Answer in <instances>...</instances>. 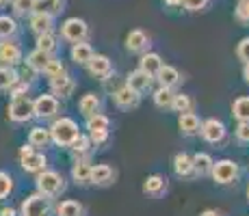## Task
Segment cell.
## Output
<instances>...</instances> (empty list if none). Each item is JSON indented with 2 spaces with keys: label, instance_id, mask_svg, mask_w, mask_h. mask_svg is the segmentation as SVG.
<instances>
[{
  "label": "cell",
  "instance_id": "1",
  "mask_svg": "<svg viewBox=\"0 0 249 216\" xmlns=\"http://www.w3.org/2000/svg\"><path fill=\"white\" fill-rule=\"evenodd\" d=\"M78 136H80L78 123H76L74 119H70V117L56 119V121L52 123V128H50V138L61 147H70Z\"/></svg>",
  "mask_w": 249,
  "mask_h": 216
},
{
  "label": "cell",
  "instance_id": "2",
  "mask_svg": "<svg viewBox=\"0 0 249 216\" xmlns=\"http://www.w3.org/2000/svg\"><path fill=\"white\" fill-rule=\"evenodd\" d=\"M65 188V182H63V175L56 171H41L37 173V190H39V195L44 197H56L61 195Z\"/></svg>",
  "mask_w": 249,
  "mask_h": 216
},
{
  "label": "cell",
  "instance_id": "3",
  "mask_svg": "<svg viewBox=\"0 0 249 216\" xmlns=\"http://www.w3.org/2000/svg\"><path fill=\"white\" fill-rule=\"evenodd\" d=\"M9 119L16 123H26L35 117L33 113V100L28 95H20V98H13L11 104H9Z\"/></svg>",
  "mask_w": 249,
  "mask_h": 216
},
{
  "label": "cell",
  "instance_id": "4",
  "mask_svg": "<svg viewBox=\"0 0 249 216\" xmlns=\"http://www.w3.org/2000/svg\"><path fill=\"white\" fill-rule=\"evenodd\" d=\"M20 162H22V169L26 173H41L48 166L46 156L44 153H37L33 150V145H24L20 150Z\"/></svg>",
  "mask_w": 249,
  "mask_h": 216
},
{
  "label": "cell",
  "instance_id": "5",
  "mask_svg": "<svg viewBox=\"0 0 249 216\" xmlns=\"http://www.w3.org/2000/svg\"><path fill=\"white\" fill-rule=\"evenodd\" d=\"M87 35H89L87 24H85V20H78V17H70V20H65L63 26H61V37L71 43L85 41Z\"/></svg>",
  "mask_w": 249,
  "mask_h": 216
},
{
  "label": "cell",
  "instance_id": "6",
  "mask_svg": "<svg viewBox=\"0 0 249 216\" xmlns=\"http://www.w3.org/2000/svg\"><path fill=\"white\" fill-rule=\"evenodd\" d=\"M213 177H214V182L217 184H232L234 180H236V175H238V166H236V162H232V160H219V162H213Z\"/></svg>",
  "mask_w": 249,
  "mask_h": 216
},
{
  "label": "cell",
  "instance_id": "7",
  "mask_svg": "<svg viewBox=\"0 0 249 216\" xmlns=\"http://www.w3.org/2000/svg\"><path fill=\"white\" fill-rule=\"evenodd\" d=\"M33 113L39 119H50L59 113V100L54 95H39V98L33 102Z\"/></svg>",
  "mask_w": 249,
  "mask_h": 216
},
{
  "label": "cell",
  "instance_id": "8",
  "mask_svg": "<svg viewBox=\"0 0 249 216\" xmlns=\"http://www.w3.org/2000/svg\"><path fill=\"white\" fill-rule=\"evenodd\" d=\"M22 61V48L16 41L9 39H0V65L7 67H16Z\"/></svg>",
  "mask_w": 249,
  "mask_h": 216
},
{
  "label": "cell",
  "instance_id": "9",
  "mask_svg": "<svg viewBox=\"0 0 249 216\" xmlns=\"http://www.w3.org/2000/svg\"><path fill=\"white\" fill-rule=\"evenodd\" d=\"M22 216H48V197L31 195L22 203Z\"/></svg>",
  "mask_w": 249,
  "mask_h": 216
},
{
  "label": "cell",
  "instance_id": "10",
  "mask_svg": "<svg viewBox=\"0 0 249 216\" xmlns=\"http://www.w3.org/2000/svg\"><path fill=\"white\" fill-rule=\"evenodd\" d=\"M199 132H202V136L208 143H221L223 138H226V126H223L221 121H217V119H208V121L199 128Z\"/></svg>",
  "mask_w": 249,
  "mask_h": 216
},
{
  "label": "cell",
  "instance_id": "11",
  "mask_svg": "<svg viewBox=\"0 0 249 216\" xmlns=\"http://www.w3.org/2000/svg\"><path fill=\"white\" fill-rule=\"evenodd\" d=\"M74 80L70 78L68 74H59L54 76V78H50V91L52 95H61V98H70L71 93H74Z\"/></svg>",
  "mask_w": 249,
  "mask_h": 216
},
{
  "label": "cell",
  "instance_id": "12",
  "mask_svg": "<svg viewBox=\"0 0 249 216\" xmlns=\"http://www.w3.org/2000/svg\"><path fill=\"white\" fill-rule=\"evenodd\" d=\"M89 71L93 76H100V78H108L111 76V71H113V65H111V61H108V56H102V54H93L89 59Z\"/></svg>",
  "mask_w": 249,
  "mask_h": 216
},
{
  "label": "cell",
  "instance_id": "13",
  "mask_svg": "<svg viewBox=\"0 0 249 216\" xmlns=\"http://www.w3.org/2000/svg\"><path fill=\"white\" fill-rule=\"evenodd\" d=\"M115 104L119 108H135L139 104V93L130 86H122V89L115 91Z\"/></svg>",
  "mask_w": 249,
  "mask_h": 216
},
{
  "label": "cell",
  "instance_id": "14",
  "mask_svg": "<svg viewBox=\"0 0 249 216\" xmlns=\"http://www.w3.org/2000/svg\"><path fill=\"white\" fill-rule=\"evenodd\" d=\"M91 184L95 186H107L113 182V169L108 165H95L91 166V177H89Z\"/></svg>",
  "mask_w": 249,
  "mask_h": 216
},
{
  "label": "cell",
  "instance_id": "15",
  "mask_svg": "<svg viewBox=\"0 0 249 216\" xmlns=\"http://www.w3.org/2000/svg\"><path fill=\"white\" fill-rule=\"evenodd\" d=\"M50 59H52V56L48 54V52H44V50H39V48H37V50H33L31 54H28L26 67H28V69H33L35 74H41V71H44V67H46V63Z\"/></svg>",
  "mask_w": 249,
  "mask_h": 216
},
{
  "label": "cell",
  "instance_id": "16",
  "mask_svg": "<svg viewBox=\"0 0 249 216\" xmlns=\"http://www.w3.org/2000/svg\"><path fill=\"white\" fill-rule=\"evenodd\" d=\"M31 31L35 33V35L52 33V16H48V13H33L31 16Z\"/></svg>",
  "mask_w": 249,
  "mask_h": 216
},
{
  "label": "cell",
  "instance_id": "17",
  "mask_svg": "<svg viewBox=\"0 0 249 216\" xmlns=\"http://www.w3.org/2000/svg\"><path fill=\"white\" fill-rule=\"evenodd\" d=\"M178 126H180V132L186 134V136H193V134L199 132V119L195 117L193 113H180V119H178Z\"/></svg>",
  "mask_w": 249,
  "mask_h": 216
},
{
  "label": "cell",
  "instance_id": "18",
  "mask_svg": "<svg viewBox=\"0 0 249 216\" xmlns=\"http://www.w3.org/2000/svg\"><path fill=\"white\" fill-rule=\"evenodd\" d=\"M152 84V76H147L143 69H137L132 71L130 76H128V86L130 89H135L137 93H143V91H147Z\"/></svg>",
  "mask_w": 249,
  "mask_h": 216
},
{
  "label": "cell",
  "instance_id": "19",
  "mask_svg": "<svg viewBox=\"0 0 249 216\" xmlns=\"http://www.w3.org/2000/svg\"><path fill=\"white\" fill-rule=\"evenodd\" d=\"M156 78H159L160 86H167V89H171V86H176L180 83L178 69H174V67H169V65H160V69L156 71Z\"/></svg>",
  "mask_w": 249,
  "mask_h": 216
},
{
  "label": "cell",
  "instance_id": "20",
  "mask_svg": "<svg viewBox=\"0 0 249 216\" xmlns=\"http://www.w3.org/2000/svg\"><path fill=\"white\" fill-rule=\"evenodd\" d=\"M167 190V180L162 175H150L143 184V193L145 195H152V197H159Z\"/></svg>",
  "mask_w": 249,
  "mask_h": 216
},
{
  "label": "cell",
  "instance_id": "21",
  "mask_svg": "<svg viewBox=\"0 0 249 216\" xmlns=\"http://www.w3.org/2000/svg\"><path fill=\"white\" fill-rule=\"evenodd\" d=\"M91 56H93V50H91L89 43L78 41V43H74V46H71V61H74V63L87 65Z\"/></svg>",
  "mask_w": 249,
  "mask_h": 216
},
{
  "label": "cell",
  "instance_id": "22",
  "mask_svg": "<svg viewBox=\"0 0 249 216\" xmlns=\"http://www.w3.org/2000/svg\"><path fill=\"white\" fill-rule=\"evenodd\" d=\"M50 128H41V126H37V128H33L31 130V134H28V145H33V147H48L50 145Z\"/></svg>",
  "mask_w": 249,
  "mask_h": 216
},
{
  "label": "cell",
  "instance_id": "23",
  "mask_svg": "<svg viewBox=\"0 0 249 216\" xmlns=\"http://www.w3.org/2000/svg\"><path fill=\"white\" fill-rule=\"evenodd\" d=\"M63 7V0H33V13H48L56 16Z\"/></svg>",
  "mask_w": 249,
  "mask_h": 216
},
{
  "label": "cell",
  "instance_id": "24",
  "mask_svg": "<svg viewBox=\"0 0 249 216\" xmlns=\"http://www.w3.org/2000/svg\"><path fill=\"white\" fill-rule=\"evenodd\" d=\"M174 171H176V175H180V177L191 175V173H193V158H191L189 153H176Z\"/></svg>",
  "mask_w": 249,
  "mask_h": 216
},
{
  "label": "cell",
  "instance_id": "25",
  "mask_svg": "<svg viewBox=\"0 0 249 216\" xmlns=\"http://www.w3.org/2000/svg\"><path fill=\"white\" fill-rule=\"evenodd\" d=\"M126 46L130 52H141L150 46V39H147V35L143 31H130V35H128V39H126Z\"/></svg>",
  "mask_w": 249,
  "mask_h": 216
},
{
  "label": "cell",
  "instance_id": "26",
  "mask_svg": "<svg viewBox=\"0 0 249 216\" xmlns=\"http://www.w3.org/2000/svg\"><path fill=\"white\" fill-rule=\"evenodd\" d=\"M71 177H74L76 184H89V177H91V165L87 160H83L80 158L78 162L74 165V169H71Z\"/></svg>",
  "mask_w": 249,
  "mask_h": 216
},
{
  "label": "cell",
  "instance_id": "27",
  "mask_svg": "<svg viewBox=\"0 0 249 216\" xmlns=\"http://www.w3.org/2000/svg\"><path fill=\"white\" fill-rule=\"evenodd\" d=\"M18 80H20V74L13 67L0 65V91H9Z\"/></svg>",
  "mask_w": 249,
  "mask_h": 216
},
{
  "label": "cell",
  "instance_id": "28",
  "mask_svg": "<svg viewBox=\"0 0 249 216\" xmlns=\"http://www.w3.org/2000/svg\"><path fill=\"white\" fill-rule=\"evenodd\" d=\"M213 171V158L208 153H195L193 156V173L197 175H208Z\"/></svg>",
  "mask_w": 249,
  "mask_h": 216
},
{
  "label": "cell",
  "instance_id": "29",
  "mask_svg": "<svg viewBox=\"0 0 249 216\" xmlns=\"http://www.w3.org/2000/svg\"><path fill=\"white\" fill-rule=\"evenodd\" d=\"M78 108H80V113H83L85 117H91V115H95V113H98V108H100V100H98V95H95V93L83 95V100H80Z\"/></svg>",
  "mask_w": 249,
  "mask_h": 216
},
{
  "label": "cell",
  "instance_id": "30",
  "mask_svg": "<svg viewBox=\"0 0 249 216\" xmlns=\"http://www.w3.org/2000/svg\"><path fill=\"white\" fill-rule=\"evenodd\" d=\"M160 65H162V61L159 54H143L141 56V69L145 71L147 76H152V78H154L156 71L160 69Z\"/></svg>",
  "mask_w": 249,
  "mask_h": 216
},
{
  "label": "cell",
  "instance_id": "31",
  "mask_svg": "<svg viewBox=\"0 0 249 216\" xmlns=\"http://www.w3.org/2000/svg\"><path fill=\"white\" fill-rule=\"evenodd\" d=\"M56 214L59 216H83L85 214V208H83V203H78V201H63V203L56 208Z\"/></svg>",
  "mask_w": 249,
  "mask_h": 216
},
{
  "label": "cell",
  "instance_id": "32",
  "mask_svg": "<svg viewBox=\"0 0 249 216\" xmlns=\"http://www.w3.org/2000/svg\"><path fill=\"white\" fill-rule=\"evenodd\" d=\"M171 102H174V91L171 89L160 86L159 91H154V104L159 108H171Z\"/></svg>",
  "mask_w": 249,
  "mask_h": 216
},
{
  "label": "cell",
  "instance_id": "33",
  "mask_svg": "<svg viewBox=\"0 0 249 216\" xmlns=\"http://www.w3.org/2000/svg\"><path fill=\"white\" fill-rule=\"evenodd\" d=\"M232 110L238 121H249V98H238L236 102H234Z\"/></svg>",
  "mask_w": 249,
  "mask_h": 216
},
{
  "label": "cell",
  "instance_id": "34",
  "mask_svg": "<svg viewBox=\"0 0 249 216\" xmlns=\"http://www.w3.org/2000/svg\"><path fill=\"white\" fill-rule=\"evenodd\" d=\"M18 26H16V20L9 16H0V39H9L11 35H16Z\"/></svg>",
  "mask_w": 249,
  "mask_h": 216
},
{
  "label": "cell",
  "instance_id": "35",
  "mask_svg": "<svg viewBox=\"0 0 249 216\" xmlns=\"http://www.w3.org/2000/svg\"><path fill=\"white\" fill-rule=\"evenodd\" d=\"M171 108H174L176 113H189V110L193 108V100H191L189 95H184V93H178V95H174Z\"/></svg>",
  "mask_w": 249,
  "mask_h": 216
},
{
  "label": "cell",
  "instance_id": "36",
  "mask_svg": "<svg viewBox=\"0 0 249 216\" xmlns=\"http://www.w3.org/2000/svg\"><path fill=\"white\" fill-rule=\"evenodd\" d=\"M37 48L39 50L48 52V54H52L56 48V37L52 35V33H44V35H37Z\"/></svg>",
  "mask_w": 249,
  "mask_h": 216
},
{
  "label": "cell",
  "instance_id": "37",
  "mask_svg": "<svg viewBox=\"0 0 249 216\" xmlns=\"http://www.w3.org/2000/svg\"><path fill=\"white\" fill-rule=\"evenodd\" d=\"M70 147H71V151H74L76 156H78V158H83V156H87L89 150H91V141H89L87 136H83V134H80V136L76 138V141L71 143Z\"/></svg>",
  "mask_w": 249,
  "mask_h": 216
},
{
  "label": "cell",
  "instance_id": "38",
  "mask_svg": "<svg viewBox=\"0 0 249 216\" xmlns=\"http://www.w3.org/2000/svg\"><path fill=\"white\" fill-rule=\"evenodd\" d=\"M111 126V121H108V117H104V115H91L87 117V130H108Z\"/></svg>",
  "mask_w": 249,
  "mask_h": 216
},
{
  "label": "cell",
  "instance_id": "39",
  "mask_svg": "<svg viewBox=\"0 0 249 216\" xmlns=\"http://www.w3.org/2000/svg\"><path fill=\"white\" fill-rule=\"evenodd\" d=\"M11 190H13V177L9 173L0 171V201L7 199L11 195Z\"/></svg>",
  "mask_w": 249,
  "mask_h": 216
},
{
  "label": "cell",
  "instance_id": "40",
  "mask_svg": "<svg viewBox=\"0 0 249 216\" xmlns=\"http://www.w3.org/2000/svg\"><path fill=\"white\" fill-rule=\"evenodd\" d=\"M63 71H65V67H63V63H61L59 59H50L46 63V67H44V71H41V74L48 76V78H54V76L63 74Z\"/></svg>",
  "mask_w": 249,
  "mask_h": 216
},
{
  "label": "cell",
  "instance_id": "41",
  "mask_svg": "<svg viewBox=\"0 0 249 216\" xmlns=\"http://www.w3.org/2000/svg\"><path fill=\"white\" fill-rule=\"evenodd\" d=\"M13 11H16L18 16L33 13V0H13Z\"/></svg>",
  "mask_w": 249,
  "mask_h": 216
},
{
  "label": "cell",
  "instance_id": "42",
  "mask_svg": "<svg viewBox=\"0 0 249 216\" xmlns=\"http://www.w3.org/2000/svg\"><path fill=\"white\" fill-rule=\"evenodd\" d=\"M108 138V130H89V141L91 143H104Z\"/></svg>",
  "mask_w": 249,
  "mask_h": 216
},
{
  "label": "cell",
  "instance_id": "43",
  "mask_svg": "<svg viewBox=\"0 0 249 216\" xmlns=\"http://www.w3.org/2000/svg\"><path fill=\"white\" fill-rule=\"evenodd\" d=\"M236 54H238V59L241 61H249V37H245V39H241V43H238V48H236Z\"/></svg>",
  "mask_w": 249,
  "mask_h": 216
},
{
  "label": "cell",
  "instance_id": "44",
  "mask_svg": "<svg viewBox=\"0 0 249 216\" xmlns=\"http://www.w3.org/2000/svg\"><path fill=\"white\" fill-rule=\"evenodd\" d=\"M206 2H208V0H182L186 11H202L206 7Z\"/></svg>",
  "mask_w": 249,
  "mask_h": 216
},
{
  "label": "cell",
  "instance_id": "45",
  "mask_svg": "<svg viewBox=\"0 0 249 216\" xmlns=\"http://www.w3.org/2000/svg\"><path fill=\"white\" fill-rule=\"evenodd\" d=\"M236 136L241 143H249V121H241L236 128Z\"/></svg>",
  "mask_w": 249,
  "mask_h": 216
},
{
  "label": "cell",
  "instance_id": "46",
  "mask_svg": "<svg viewBox=\"0 0 249 216\" xmlns=\"http://www.w3.org/2000/svg\"><path fill=\"white\" fill-rule=\"evenodd\" d=\"M236 20L238 22H249V2H241L236 7Z\"/></svg>",
  "mask_w": 249,
  "mask_h": 216
},
{
  "label": "cell",
  "instance_id": "47",
  "mask_svg": "<svg viewBox=\"0 0 249 216\" xmlns=\"http://www.w3.org/2000/svg\"><path fill=\"white\" fill-rule=\"evenodd\" d=\"M0 216H18V212L13 208H2L0 210Z\"/></svg>",
  "mask_w": 249,
  "mask_h": 216
},
{
  "label": "cell",
  "instance_id": "48",
  "mask_svg": "<svg viewBox=\"0 0 249 216\" xmlns=\"http://www.w3.org/2000/svg\"><path fill=\"white\" fill-rule=\"evenodd\" d=\"M199 216H223L221 212H217V210H206V212H202Z\"/></svg>",
  "mask_w": 249,
  "mask_h": 216
},
{
  "label": "cell",
  "instance_id": "49",
  "mask_svg": "<svg viewBox=\"0 0 249 216\" xmlns=\"http://www.w3.org/2000/svg\"><path fill=\"white\" fill-rule=\"evenodd\" d=\"M243 76H245V83L249 84V61L245 63V69H243Z\"/></svg>",
  "mask_w": 249,
  "mask_h": 216
},
{
  "label": "cell",
  "instance_id": "50",
  "mask_svg": "<svg viewBox=\"0 0 249 216\" xmlns=\"http://www.w3.org/2000/svg\"><path fill=\"white\" fill-rule=\"evenodd\" d=\"M169 7H178V4H182V0H165Z\"/></svg>",
  "mask_w": 249,
  "mask_h": 216
},
{
  "label": "cell",
  "instance_id": "51",
  "mask_svg": "<svg viewBox=\"0 0 249 216\" xmlns=\"http://www.w3.org/2000/svg\"><path fill=\"white\" fill-rule=\"evenodd\" d=\"M7 2H9V0H0V9H2L4 4H7Z\"/></svg>",
  "mask_w": 249,
  "mask_h": 216
},
{
  "label": "cell",
  "instance_id": "52",
  "mask_svg": "<svg viewBox=\"0 0 249 216\" xmlns=\"http://www.w3.org/2000/svg\"><path fill=\"white\" fill-rule=\"evenodd\" d=\"M241 2H249V0H241Z\"/></svg>",
  "mask_w": 249,
  "mask_h": 216
},
{
  "label": "cell",
  "instance_id": "53",
  "mask_svg": "<svg viewBox=\"0 0 249 216\" xmlns=\"http://www.w3.org/2000/svg\"><path fill=\"white\" fill-rule=\"evenodd\" d=\"M247 197H249V190H247Z\"/></svg>",
  "mask_w": 249,
  "mask_h": 216
}]
</instances>
